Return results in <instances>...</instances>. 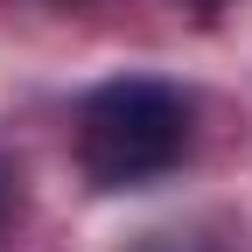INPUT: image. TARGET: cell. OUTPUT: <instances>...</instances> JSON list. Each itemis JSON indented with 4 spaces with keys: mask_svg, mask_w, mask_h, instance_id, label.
Here are the masks:
<instances>
[{
    "mask_svg": "<svg viewBox=\"0 0 252 252\" xmlns=\"http://www.w3.org/2000/svg\"><path fill=\"white\" fill-rule=\"evenodd\" d=\"M189 140H196V105L189 91L168 77H105L84 91L70 147L91 189L126 196V189H147L189 161Z\"/></svg>",
    "mask_w": 252,
    "mask_h": 252,
    "instance_id": "6da1fadb",
    "label": "cell"
},
{
    "mask_svg": "<svg viewBox=\"0 0 252 252\" xmlns=\"http://www.w3.org/2000/svg\"><path fill=\"white\" fill-rule=\"evenodd\" d=\"M133 252H231V245L217 238V231H196V224L182 231V224H175V231H147Z\"/></svg>",
    "mask_w": 252,
    "mask_h": 252,
    "instance_id": "7a4b0ae2",
    "label": "cell"
},
{
    "mask_svg": "<svg viewBox=\"0 0 252 252\" xmlns=\"http://www.w3.org/2000/svg\"><path fill=\"white\" fill-rule=\"evenodd\" d=\"M14 224H21V168L7 161V154H0V252H7Z\"/></svg>",
    "mask_w": 252,
    "mask_h": 252,
    "instance_id": "3957f363",
    "label": "cell"
},
{
    "mask_svg": "<svg viewBox=\"0 0 252 252\" xmlns=\"http://www.w3.org/2000/svg\"><path fill=\"white\" fill-rule=\"evenodd\" d=\"M182 7H196V14H224L231 0H182Z\"/></svg>",
    "mask_w": 252,
    "mask_h": 252,
    "instance_id": "277c9868",
    "label": "cell"
}]
</instances>
